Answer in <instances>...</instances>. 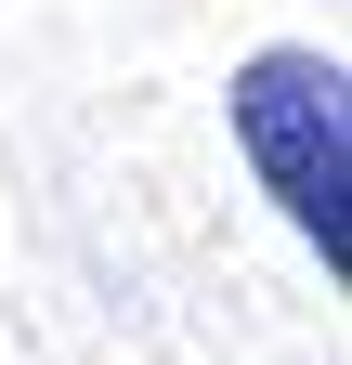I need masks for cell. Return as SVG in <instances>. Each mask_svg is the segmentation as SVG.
Returning <instances> with one entry per match:
<instances>
[{
  "mask_svg": "<svg viewBox=\"0 0 352 365\" xmlns=\"http://www.w3.org/2000/svg\"><path fill=\"white\" fill-rule=\"evenodd\" d=\"M222 118H235V157L248 182L287 209L300 248H326V274L352 261V118H339V53L314 39H274L222 78Z\"/></svg>",
  "mask_w": 352,
  "mask_h": 365,
  "instance_id": "obj_1",
  "label": "cell"
}]
</instances>
